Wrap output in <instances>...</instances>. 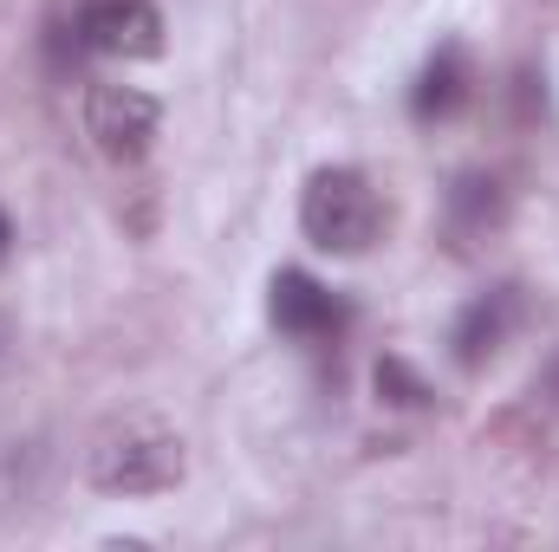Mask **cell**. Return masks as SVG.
I'll list each match as a JSON object with an SVG mask.
<instances>
[{"instance_id":"obj_1","label":"cell","mask_w":559,"mask_h":552,"mask_svg":"<svg viewBox=\"0 0 559 552\" xmlns=\"http://www.w3.org/2000/svg\"><path fill=\"white\" fill-rule=\"evenodd\" d=\"M299 228L319 254H365L384 241V195L365 169H312L306 176V195H299Z\"/></svg>"},{"instance_id":"obj_2","label":"cell","mask_w":559,"mask_h":552,"mask_svg":"<svg viewBox=\"0 0 559 552\" xmlns=\"http://www.w3.org/2000/svg\"><path fill=\"white\" fill-rule=\"evenodd\" d=\"M182 481V435L156 429V422H124L111 435H98L92 448V488L105 494H163Z\"/></svg>"},{"instance_id":"obj_3","label":"cell","mask_w":559,"mask_h":552,"mask_svg":"<svg viewBox=\"0 0 559 552\" xmlns=\"http://www.w3.org/2000/svg\"><path fill=\"white\" fill-rule=\"evenodd\" d=\"M163 131V105L138 85H92L85 92V137L98 143V156L111 163H138Z\"/></svg>"},{"instance_id":"obj_4","label":"cell","mask_w":559,"mask_h":552,"mask_svg":"<svg viewBox=\"0 0 559 552\" xmlns=\"http://www.w3.org/2000/svg\"><path fill=\"white\" fill-rule=\"evenodd\" d=\"M72 33L98 59H156L163 52V13L150 0H92L72 20Z\"/></svg>"},{"instance_id":"obj_5","label":"cell","mask_w":559,"mask_h":552,"mask_svg":"<svg viewBox=\"0 0 559 552\" xmlns=\"http://www.w3.org/2000/svg\"><path fill=\"white\" fill-rule=\"evenodd\" d=\"M521 325V286H488L481 299H468L455 312V332H449V351L462 371H481L488 358H501V345L514 338Z\"/></svg>"},{"instance_id":"obj_6","label":"cell","mask_w":559,"mask_h":552,"mask_svg":"<svg viewBox=\"0 0 559 552\" xmlns=\"http://www.w3.org/2000/svg\"><path fill=\"white\" fill-rule=\"evenodd\" d=\"M267 319H274L286 338H332V332H345L352 312H345V299L332 286H319V279L299 274V267H286L267 286Z\"/></svg>"},{"instance_id":"obj_7","label":"cell","mask_w":559,"mask_h":552,"mask_svg":"<svg viewBox=\"0 0 559 552\" xmlns=\"http://www.w3.org/2000/svg\"><path fill=\"white\" fill-rule=\"evenodd\" d=\"M468 98H475V65H468V52L455 39H442L423 59L417 85H411V118L417 124H449V118L468 111Z\"/></svg>"},{"instance_id":"obj_8","label":"cell","mask_w":559,"mask_h":552,"mask_svg":"<svg viewBox=\"0 0 559 552\" xmlns=\"http://www.w3.org/2000/svg\"><path fill=\"white\" fill-rule=\"evenodd\" d=\"M449 215H455V235H462V241H481V235L501 228L508 195H501L495 176H462V182L449 189Z\"/></svg>"},{"instance_id":"obj_9","label":"cell","mask_w":559,"mask_h":552,"mask_svg":"<svg viewBox=\"0 0 559 552\" xmlns=\"http://www.w3.org/2000/svg\"><path fill=\"white\" fill-rule=\"evenodd\" d=\"M378 397L397 404V410H423L429 404V384H423L404 358H378Z\"/></svg>"},{"instance_id":"obj_10","label":"cell","mask_w":559,"mask_h":552,"mask_svg":"<svg viewBox=\"0 0 559 552\" xmlns=\"http://www.w3.org/2000/svg\"><path fill=\"white\" fill-rule=\"evenodd\" d=\"M13 254V221H7V208H0V261Z\"/></svg>"}]
</instances>
